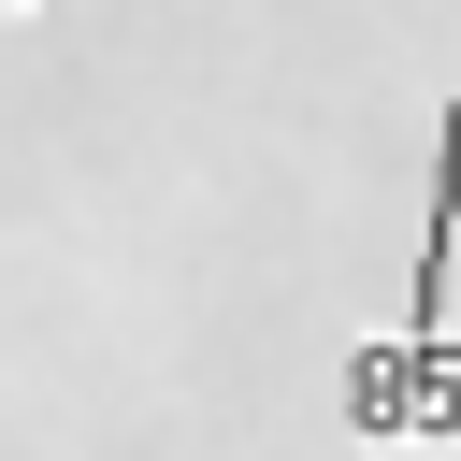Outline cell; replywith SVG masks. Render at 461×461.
I'll use <instances>...</instances> for the list:
<instances>
[{
	"label": "cell",
	"mask_w": 461,
	"mask_h": 461,
	"mask_svg": "<svg viewBox=\"0 0 461 461\" xmlns=\"http://www.w3.org/2000/svg\"><path fill=\"white\" fill-rule=\"evenodd\" d=\"M447 274H461V72H447V158H432V216H418V259H403V331L346 360V418H360V447H461Z\"/></svg>",
	"instance_id": "cell-1"
},
{
	"label": "cell",
	"mask_w": 461,
	"mask_h": 461,
	"mask_svg": "<svg viewBox=\"0 0 461 461\" xmlns=\"http://www.w3.org/2000/svg\"><path fill=\"white\" fill-rule=\"evenodd\" d=\"M0 14H29V0H0Z\"/></svg>",
	"instance_id": "cell-2"
}]
</instances>
